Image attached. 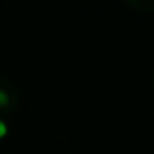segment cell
Segmentation results:
<instances>
[{"instance_id":"2","label":"cell","mask_w":154,"mask_h":154,"mask_svg":"<svg viewBox=\"0 0 154 154\" xmlns=\"http://www.w3.org/2000/svg\"><path fill=\"white\" fill-rule=\"evenodd\" d=\"M8 103V97L3 91H0V106H5Z\"/></svg>"},{"instance_id":"1","label":"cell","mask_w":154,"mask_h":154,"mask_svg":"<svg viewBox=\"0 0 154 154\" xmlns=\"http://www.w3.org/2000/svg\"><path fill=\"white\" fill-rule=\"evenodd\" d=\"M6 133H8V127H6V124H5L3 121H0V137L6 136Z\"/></svg>"}]
</instances>
